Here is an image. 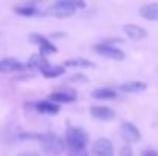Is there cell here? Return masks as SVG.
Instances as JSON below:
<instances>
[{
    "mask_svg": "<svg viewBox=\"0 0 158 156\" xmlns=\"http://www.w3.org/2000/svg\"><path fill=\"white\" fill-rule=\"evenodd\" d=\"M86 6L85 0H57L49 8V14L58 18H68L75 14L77 9Z\"/></svg>",
    "mask_w": 158,
    "mask_h": 156,
    "instance_id": "6da1fadb",
    "label": "cell"
},
{
    "mask_svg": "<svg viewBox=\"0 0 158 156\" xmlns=\"http://www.w3.org/2000/svg\"><path fill=\"white\" fill-rule=\"evenodd\" d=\"M37 139L40 141L42 149L46 152V155L49 156H57L60 153H63L64 150V142L63 139H60L57 135L54 133H42L37 135Z\"/></svg>",
    "mask_w": 158,
    "mask_h": 156,
    "instance_id": "7a4b0ae2",
    "label": "cell"
},
{
    "mask_svg": "<svg viewBox=\"0 0 158 156\" xmlns=\"http://www.w3.org/2000/svg\"><path fill=\"white\" fill-rule=\"evenodd\" d=\"M66 144L69 149H85L88 144V135L80 127H68L66 130Z\"/></svg>",
    "mask_w": 158,
    "mask_h": 156,
    "instance_id": "3957f363",
    "label": "cell"
},
{
    "mask_svg": "<svg viewBox=\"0 0 158 156\" xmlns=\"http://www.w3.org/2000/svg\"><path fill=\"white\" fill-rule=\"evenodd\" d=\"M94 51L97 52V54H100V55H103V57H107V58H110V60H115V61H123L124 58H126V54L121 51L120 48H117V46H114L112 43H100V45H95L94 46Z\"/></svg>",
    "mask_w": 158,
    "mask_h": 156,
    "instance_id": "277c9868",
    "label": "cell"
},
{
    "mask_svg": "<svg viewBox=\"0 0 158 156\" xmlns=\"http://www.w3.org/2000/svg\"><path fill=\"white\" fill-rule=\"evenodd\" d=\"M29 40L40 48V54H43V55H49V54H55L57 52V48L54 46L46 37H43L40 34H31L29 35Z\"/></svg>",
    "mask_w": 158,
    "mask_h": 156,
    "instance_id": "5b68a950",
    "label": "cell"
},
{
    "mask_svg": "<svg viewBox=\"0 0 158 156\" xmlns=\"http://www.w3.org/2000/svg\"><path fill=\"white\" fill-rule=\"evenodd\" d=\"M94 156H114V144L107 138H98L92 147Z\"/></svg>",
    "mask_w": 158,
    "mask_h": 156,
    "instance_id": "8992f818",
    "label": "cell"
},
{
    "mask_svg": "<svg viewBox=\"0 0 158 156\" xmlns=\"http://www.w3.org/2000/svg\"><path fill=\"white\" fill-rule=\"evenodd\" d=\"M26 64L20 63L15 58H3L0 60V74H11V72H23Z\"/></svg>",
    "mask_w": 158,
    "mask_h": 156,
    "instance_id": "52a82bcc",
    "label": "cell"
},
{
    "mask_svg": "<svg viewBox=\"0 0 158 156\" xmlns=\"http://www.w3.org/2000/svg\"><path fill=\"white\" fill-rule=\"evenodd\" d=\"M121 136L127 141V142H138L141 139V133L140 130L132 124V122H127L124 121L121 124Z\"/></svg>",
    "mask_w": 158,
    "mask_h": 156,
    "instance_id": "ba28073f",
    "label": "cell"
},
{
    "mask_svg": "<svg viewBox=\"0 0 158 156\" xmlns=\"http://www.w3.org/2000/svg\"><path fill=\"white\" fill-rule=\"evenodd\" d=\"M49 100L54 103L60 104V103H72L77 100V94L74 89H66V90H57L52 92L49 95Z\"/></svg>",
    "mask_w": 158,
    "mask_h": 156,
    "instance_id": "9c48e42d",
    "label": "cell"
},
{
    "mask_svg": "<svg viewBox=\"0 0 158 156\" xmlns=\"http://www.w3.org/2000/svg\"><path fill=\"white\" fill-rule=\"evenodd\" d=\"M123 31H124V34L131 38V40H135V42H138V40H143V38H146L148 37V31L144 29V28H141V26H138V25H124L123 26Z\"/></svg>",
    "mask_w": 158,
    "mask_h": 156,
    "instance_id": "30bf717a",
    "label": "cell"
},
{
    "mask_svg": "<svg viewBox=\"0 0 158 156\" xmlns=\"http://www.w3.org/2000/svg\"><path fill=\"white\" fill-rule=\"evenodd\" d=\"M91 115L97 119H102V121H110L114 119L115 116V112L106 106H92L91 107Z\"/></svg>",
    "mask_w": 158,
    "mask_h": 156,
    "instance_id": "8fae6325",
    "label": "cell"
},
{
    "mask_svg": "<svg viewBox=\"0 0 158 156\" xmlns=\"http://www.w3.org/2000/svg\"><path fill=\"white\" fill-rule=\"evenodd\" d=\"M49 61L46 60V57L43 54H32L26 63V69H31V70H42L45 66H48Z\"/></svg>",
    "mask_w": 158,
    "mask_h": 156,
    "instance_id": "7c38bea8",
    "label": "cell"
},
{
    "mask_svg": "<svg viewBox=\"0 0 158 156\" xmlns=\"http://www.w3.org/2000/svg\"><path fill=\"white\" fill-rule=\"evenodd\" d=\"M34 109L39 113H46V115H57L60 112V106L54 101H39L34 104Z\"/></svg>",
    "mask_w": 158,
    "mask_h": 156,
    "instance_id": "4fadbf2b",
    "label": "cell"
},
{
    "mask_svg": "<svg viewBox=\"0 0 158 156\" xmlns=\"http://www.w3.org/2000/svg\"><path fill=\"white\" fill-rule=\"evenodd\" d=\"M148 89V84L143 81H126L120 86V90L124 94H140Z\"/></svg>",
    "mask_w": 158,
    "mask_h": 156,
    "instance_id": "5bb4252c",
    "label": "cell"
},
{
    "mask_svg": "<svg viewBox=\"0 0 158 156\" xmlns=\"http://www.w3.org/2000/svg\"><path fill=\"white\" fill-rule=\"evenodd\" d=\"M140 15L146 20L158 22V3H148L140 8Z\"/></svg>",
    "mask_w": 158,
    "mask_h": 156,
    "instance_id": "9a60e30c",
    "label": "cell"
},
{
    "mask_svg": "<svg viewBox=\"0 0 158 156\" xmlns=\"http://www.w3.org/2000/svg\"><path fill=\"white\" fill-rule=\"evenodd\" d=\"M42 75L45 77V78H57V77H60V75H63L64 74V66H58V64H48V66H45L42 70Z\"/></svg>",
    "mask_w": 158,
    "mask_h": 156,
    "instance_id": "2e32d148",
    "label": "cell"
},
{
    "mask_svg": "<svg viewBox=\"0 0 158 156\" xmlns=\"http://www.w3.org/2000/svg\"><path fill=\"white\" fill-rule=\"evenodd\" d=\"M92 98H97V100H114L117 98V92L110 87H100V89H95L92 90Z\"/></svg>",
    "mask_w": 158,
    "mask_h": 156,
    "instance_id": "e0dca14e",
    "label": "cell"
},
{
    "mask_svg": "<svg viewBox=\"0 0 158 156\" xmlns=\"http://www.w3.org/2000/svg\"><path fill=\"white\" fill-rule=\"evenodd\" d=\"M63 66L64 67H94V63L85 58H71V60H66Z\"/></svg>",
    "mask_w": 158,
    "mask_h": 156,
    "instance_id": "ac0fdd59",
    "label": "cell"
},
{
    "mask_svg": "<svg viewBox=\"0 0 158 156\" xmlns=\"http://www.w3.org/2000/svg\"><path fill=\"white\" fill-rule=\"evenodd\" d=\"M15 14L23 15V17H34V15H39L40 12L34 6H17L15 8Z\"/></svg>",
    "mask_w": 158,
    "mask_h": 156,
    "instance_id": "d6986e66",
    "label": "cell"
},
{
    "mask_svg": "<svg viewBox=\"0 0 158 156\" xmlns=\"http://www.w3.org/2000/svg\"><path fill=\"white\" fill-rule=\"evenodd\" d=\"M68 156H89V155H88V152L85 149H71Z\"/></svg>",
    "mask_w": 158,
    "mask_h": 156,
    "instance_id": "ffe728a7",
    "label": "cell"
},
{
    "mask_svg": "<svg viewBox=\"0 0 158 156\" xmlns=\"http://www.w3.org/2000/svg\"><path fill=\"white\" fill-rule=\"evenodd\" d=\"M69 81H88V78L85 75H75V77H71Z\"/></svg>",
    "mask_w": 158,
    "mask_h": 156,
    "instance_id": "44dd1931",
    "label": "cell"
},
{
    "mask_svg": "<svg viewBox=\"0 0 158 156\" xmlns=\"http://www.w3.org/2000/svg\"><path fill=\"white\" fill-rule=\"evenodd\" d=\"M141 156H158V153L154 152V150H144V152L141 153Z\"/></svg>",
    "mask_w": 158,
    "mask_h": 156,
    "instance_id": "7402d4cb",
    "label": "cell"
},
{
    "mask_svg": "<svg viewBox=\"0 0 158 156\" xmlns=\"http://www.w3.org/2000/svg\"><path fill=\"white\" fill-rule=\"evenodd\" d=\"M19 156H39V155H35V153H20Z\"/></svg>",
    "mask_w": 158,
    "mask_h": 156,
    "instance_id": "603a6c76",
    "label": "cell"
}]
</instances>
